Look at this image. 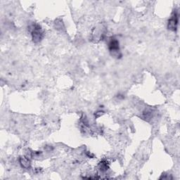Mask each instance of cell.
Returning a JSON list of instances; mask_svg holds the SVG:
<instances>
[{
	"mask_svg": "<svg viewBox=\"0 0 180 180\" xmlns=\"http://www.w3.org/2000/svg\"><path fill=\"white\" fill-rule=\"evenodd\" d=\"M109 49L113 56H118L120 54L119 42L115 38H112L109 43Z\"/></svg>",
	"mask_w": 180,
	"mask_h": 180,
	"instance_id": "2",
	"label": "cell"
},
{
	"mask_svg": "<svg viewBox=\"0 0 180 180\" xmlns=\"http://www.w3.org/2000/svg\"><path fill=\"white\" fill-rule=\"evenodd\" d=\"M21 165L23 168L28 169L30 167V160L28 158L25 157H21L19 160Z\"/></svg>",
	"mask_w": 180,
	"mask_h": 180,
	"instance_id": "4",
	"label": "cell"
},
{
	"mask_svg": "<svg viewBox=\"0 0 180 180\" xmlns=\"http://www.w3.org/2000/svg\"><path fill=\"white\" fill-rule=\"evenodd\" d=\"M103 111H98L97 113H96L95 115H96V117H97V118H98V117L101 116V115H103Z\"/></svg>",
	"mask_w": 180,
	"mask_h": 180,
	"instance_id": "7",
	"label": "cell"
},
{
	"mask_svg": "<svg viewBox=\"0 0 180 180\" xmlns=\"http://www.w3.org/2000/svg\"><path fill=\"white\" fill-rule=\"evenodd\" d=\"M143 118L146 120L148 121L151 118H152V111L149 110H146L143 113V115H142Z\"/></svg>",
	"mask_w": 180,
	"mask_h": 180,
	"instance_id": "6",
	"label": "cell"
},
{
	"mask_svg": "<svg viewBox=\"0 0 180 180\" xmlns=\"http://www.w3.org/2000/svg\"><path fill=\"white\" fill-rule=\"evenodd\" d=\"M32 38L34 43H38L42 40L43 32L41 27L39 25H34L32 29Z\"/></svg>",
	"mask_w": 180,
	"mask_h": 180,
	"instance_id": "1",
	"label": "cell"
},
{
	"mask_svg": "<svg viewBox=\"0 0 180 180\" xmlns=\"http://www.w3.org/2000/svg\"><path fill=\"white\" fill-rule=\"evenodd\" d=\"M99 169L101 171V172H105L109 169V165H108V162L103 160V161L100 162L99 164L98 165Z\"/></svg>",
	"mask_w": 180,
	"mask_h": 180,
	"instance_id": "5",
	"label": "cell"
},
{
	"mask_svg": "<svg viewBox=\"0 0 180 180\" xmlns=\"http://www.w3.org/2000/svg\"><path fill=\"white\" fill-rule=\"evenodd\" d=\"M178 25V16L177 12H174L168 21L167 28L172 31H176Z\"/></svg>",
	"mask_w": 180,
	"mask_h": 180,
	"instance_id": "3",
	"label": "cell"
}]
</instances>
